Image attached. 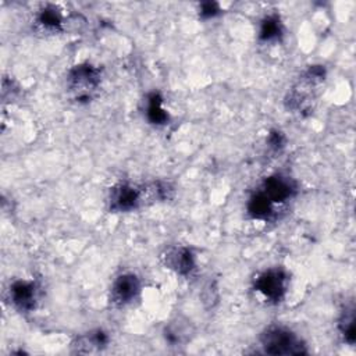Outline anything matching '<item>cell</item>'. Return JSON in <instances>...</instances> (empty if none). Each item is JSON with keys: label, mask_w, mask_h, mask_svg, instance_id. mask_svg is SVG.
I'll return each instance as SVG.
<instances>
[{"label": "cell", "mask_w": 356, "mask_h": 356, "mask_svg": "<svg viewBox=\"0 0 356 356\" xmlns=\"http://www.w3.org/2000/svg\"><path fill=\"white\" fill-rule=\"evenodd\" d=\"M325 81V70L321 65H310L292 85L286 96V107L295 113L312 111Z\"/></svg>", "instance_id": "cell-1"}, {"label": "cell", "mask_w": 356, "mask_h": 356, "mask_svg": "<svg viewBox=\"0 0 356 356\" xmlns=\"http://www.w3.org/2000/svg\"><path fill=\"white\" fill-rule=\"evenodd\" d=\"M70 97L79 103L92 102L102 85V72L90 63H81L70 68L65 78Z\"/></svg>", "instance_id": "cell-2"}, {"label": "cell", "mask_w": 356, "mask_h": 356, "mask_svg": "<svg viewBox=\"0 0 356 356\" xmlns=\"http://www.w3.org/2000/svg\"><path fill=\"white\" fill-rule=\"evenodd\" d=\"M260 343L267 355L295 356L307 353L302 338L285 325H268L260 335Z\"/></svg>", "instance_id": "cell-3"}, {"label": "cell", "mask_w": 356, "mask_h": 356, "mask_svg": "<svg viewBox=\"0 0 356 356\" xmlns=\"http://www.w3.org/2000/svg\"><path fill=\"white\" fill-rule=\"evenodd\" d=\"M150 206L149 188L146 184L120 182L114 185L108 195V207L111 211H132Z\"/></svg>", "instance_id": "cell-4"}, {"label": "cell", "mask_w": 356, "mask_h": 356, "mask_svg": "<svg viewBox=\"0 0 356 356\" xmlns=\"http://www.w3.org/2000/svg\"><path fill=\"white\" fill-rule=\"evenodd\" d=\"M289 277L281 267H270L253 280V289L268 303H280L288 291Z\"/></svg>", "instance_id": "cell-5"}, {"label": "cell", "mask_w": 356, "mask_h": 356, "mask_svg": "<svg viewBox=\"0 0 356 356\" xmlns=\"http://www.w3.org/2000/svg\"><path fill=\"white\" fill-rule=\"evenodd\" d=\"M142 285L134 273H121L110 286V303L115 307H125L138 299Z\"/></svg>", "instance_id": "cell-6"}, {"label": "cell", "mask_w": 356, "mask_h": 356, "mask_svg": "<svg viewBox=\"0 0 356 356\" xmlns=\"http://www.w3.org/2000/svg\"><path fill=\"white\" fill-rule=\"evenodd\" d=\"M259 191L275 207V206L285 204L288 200H291L295 196L296 185L292 178L282 174H274L267 177L261 182Z\"/></svg>", "instance_id": "cell-7"}, {"label": "cell", "mask_w": 356, "mask_h": 356, "mask_svg": "<svg viewBox=\"0 0 356 356\" xmlns=\"http://www.w3.org/2000/svg\"><path fill=\"white\" fill-rule=\"evenodd\" d=\"M160 259L168 270L179 275H189L196 267L193 252L188 246L182 245H172L165 248L161 252Z\"/></svg>", "instance_id": "cell-8"}, {"label": "cell", "mask_w": 356, "mask_h": 356, "mask_svg": "<svg viewBox=\"0 0 356 356\" xmlns=\"http://www.w3.org/2000/svg\"><path fill=\"white\" fill-rule=\"evenodd\" d=\"M8 299L21 312H31L39 299V285L32 280H17L8 288Z\"/></svg>", "instance_id": "cell-9"}, {"label": "cell", "mask_w": 356, "mask_h": 356, "mask_svg": "<svg viewBox=\"0 0 356 356\" xmlns=\"http://www.w3.org/2000/svg\"><path fill=\"white\" fill-rule=\"evenodd\" d=\"M193 332V324L191 323V320L182 316H177L175 318H172L170 323H167L164 328L165 341L171 345H184L189 342Z\"/></svg>", "instance_id": "cell-10"}, {"label": "cell", "mask_w": 356, "mask_h": 356, "mask_svg": "<svg viewBox=\"0 0 356 356\" xmlns=\"http://www.w3.org/2000/svg\"><path fill=\"white\" fill-rule=\"evenodd\" d=\"M108 343V337L102 330H92L86 334L79 335L72 342V349L76 353H95L106 348Z\"/></svg>", "instance_id": "cell-11"}, {"label": "cell", "mask_w": 356, "mask_h": 356, "mask_svg": "<svg viewBox=\"0 0 356 356\" xmlns=\"http://www.w3.org/2000/svg\"><path fill=\"white\" fill-rule=\"evenodd\" d=\"M36 28L44 33H56L63 29V15L56 6H44L36 17Z\"/></svg>", "instance_id": "cell-12"}, {"label": "cell", "mask_w": 356, "mask_h": 356, "mask_svg": "<svg viewBox=\"0 0 356 356\" xmlns=\"http://www.w3.org/2000/svg\"><path fill=\"white\" fill-rule=\"evenodd\" d=\"M246 207H248L249 216L254 220L267 221L275 214V207L268 202V199L259 189L253 192V195L249 197Z\"/></svg>", "instance_id": "cell-13"}, {"label": "cell", "mask_w": 356, "mask_h": 356, "mask_svg": "<svg viewBox=\"0 0 356 356\" xmlns=\"http://www.w3.org/2000/svg\"><path fill=\"white\" fill-rule=\"evenodd\" d=\"M284 26L277 14H270L261 19L259 38L263 42H275L282 36Z\"/></svg>", "instance_id": "cell-14"}, {"label": "cell", "mask_w": 356, "mask_h": 356, "mask_svg": "<svg viewBox=\"0 0 356 356\" xmlns=\"http://www.w3.org/2000/svg\"><path fill=\"white\" fill-rule=\"evenodd\" d=\"M146 115L147 120L154 125H163L168 121V114L163 107V99L160 93L153 92L147 96L146 102Z\"/></svg>", "instance_id": "cell-15"}, {"label": "cell", "mask_w": 356, "mask_h": 356, "mask_svg": "<svg viewBox=\"0 0 356 356\" xmlns=\"http://www.w3.org/2000/svg\"><path fill=\"white\" fill-rule=\"evenodd\" d=\"M338 328L343 339L348 343L353 345L355 343V307L352 305L345 307V310L342 312L338 321Z\"/></svg>", "instance_id": "cell-16"}, {"label": "cell", "mask_w": 356, "mask_h": 356, "mask_svg": "<svg viewBox=\"0 0 356 356\" xmlns=\"http://www.w3.org/2000/svg\"><path fill=\"white\" fill-rule=\"evenodd\" d=\"M220 13V7L214 1H204L199 7V14L202 18H211Z\"/></svg>", "instance_id": "cell-17"}, {"label": "cell", "mask_w": 356, "mask_h": 356, "mask_svg": "<svg viewBox=\"0 0 356 356\" xmlns=\"http://www.w3.org/2000/svg\"><path fill=\"white\" fill-rule=\"evenodd\" d=\"M284 143H285V138H284L282 132H280V131L270 132V135H268V145H270V147L281 149L284 146Z\"/></svg>", "instance_id": "cell-18"}]
</instances>
